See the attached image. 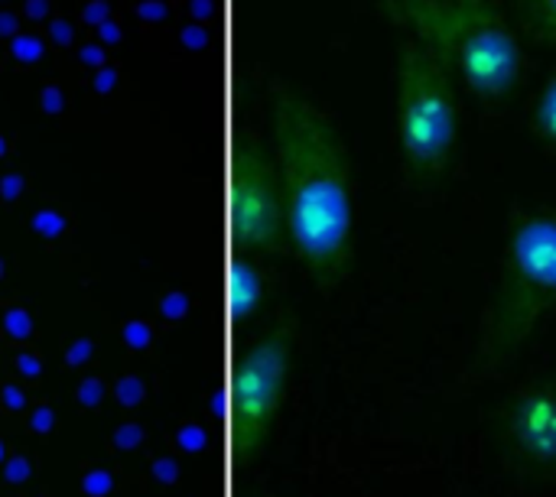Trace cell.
<instances>
[{
	"label": "cell",
	"mask_w": 556,
	"mask_h": 497,
	"mask_svg": "<svg viewBox=\"0 0 556 497\" xmlns=\"http://www.w3.org/2000/svg\"><path fill=\"white\" fill-rule=\"evenodd\" d=\"M264 273L257 267V257L254 254H244L238 257L235 264V273H231V313L238 322H251L261 306H264Z\"/></svg>",
	"instance_id": "cell-8"
},
{
	"label": "cell",
	"mask_w": 556,
	"mask_h": 497,
	"mask_svg": "<svg viewBox=\"0 0 556 497\" xmlns=\"http://www.w3.org/2000/svg\"><path fill=\"white\" fill-rule=\"evenodd\" d=\"M459 94L443 59L404 33L391 78V140L407 186L430 189L453 169L463 140Z\"/></svg>",
	"instance_id": "cell-4"
},
{
	"label": "cell",
	"mask_w": 556,
	"mask_h": 497,
	"mask_svg": "<svg viewBox=\"0 0 556 497\" xmlns=\"http://www.w3.org/2000/svg\"><path fill=\"white\" fill-rule=\"evenodd\" d=\"M394 23L430 46L456 85L482 104H508L528 78V46L518 23L485 3L388 0Z\"/></svg>",
	"instance_id": "cell-2"
},
{
	"label": "cell",
	"mask_w": 556,
	"mask_h": 497,
	"mask_svg": "<svg viewBox=\"0 0 556 497\" xmlns=\"http://www.w3.org/2000/svg\"><path fill=\"white\" fill-rule=\"evenodd\" d=\"M443 3H485V0H443Z\"/></svg>",
	"instance_id": "cell-11"
},
{
	"label": "cell",
	"mask_w": 556,
	"mask_h": 497,
	"mask_svg": "<svg viewBox=\"0 0 556 497\" xmlns=\"http://www.w3.org/2000/svg\"><path fill=\"white\" fill-rule=\"evenodd\" d=\"M290 371H293V332L287 326H274L261 332L241 352L231 381L235 439L241 453L261 449V443L270 436L290 387Z\"/></svg>",
	"instance_id": "cell-6"
},
{
	"label": "cell",
	"mask_w": 556,
	"mask_h": 497,
	"mask_svg": "<svg viewBox=\"0 0 556 497\" xmlns=\"http://www.w3.org/2000/svg\"><path fill=\"white\" fill-rule=\"evenodd\" d=\"M502 433L521 466L556 472V374H541L515 387L505 404Z\"/></svg>",
	"instance_id": "cell-7"
},
{
	"label": "cell",
	"mask_w": 556,
	"mask_h": 497,
	"mask_svg": "<svg viewBox=\"0 0 556 497\" xmlns=\"http://www.w3.org/2000/svg\"><path fill=\"white\" fill-rule=\"evenodd\" d=\"M556 313V205H518L502 234L498 277L479 335V368L515 358Z\"/></svg>",
	"instance_id": "cell-3"
},
{
	"label": "cell",
	"mask_w": 556,
	"mask_h": 497,
	"mask_svg": "<svg viewBox=\"0 0 556 497\" xmlns=\"http://www.w3.org/2000/svg\"><path fill=\"white\" fill-rule=\"evenodd\" d=\"M528 124H531V133H534L538 146L556 156V68L538 88V94L531 101Z\"/></svg>",
	"instance_id": "cell-10"
},
{
	"label": "cell",
	"mask_w": 556,
	"mask_h": 497,
	"mask_svg": "<svg viewBox=\"0 0 556 497\" xmlns=\"http://www.w3.org/2000/svg\"><path fill=\"white\" fill-rule=\"evenodd\" d=\"M270 150L287 202L290 254L319 286H336L355 247V166L345 133L319 101L274 85Z\"/></svg>",
	"instance_id": "cell-1"
},
{
	"label": "cell",
	"mask_w": 556,
	"mask_h": 497,
	"mask_svg": "<svg viewBox=\"0 0 556 497\" xmlns=\"http://www.w3.org/2000/svg\"><path fill=\"white\" fill-rule=\"evenodd\" d=\"M231 228L238 251L254 257L290 254L287 202L274 150L251 130L235 143L231 156Z\"/></svg>",
	"instance_id": "cell-5"
},
{
	"label": "cell",
	"mask_w": 556,
	"mask_h": 497,
	"mask_svg": "<svg viewBox=\"0 0 556 497\" xmlns=\"http://www.w3.org/2000/svg\"><path fill=\"white\" fill-rule=\"evenodd\" d=\"M511 10L525 39L556 49V0H511Z\"/></svg>",
	"instance_id": "cell-9"
}]
</instances>
